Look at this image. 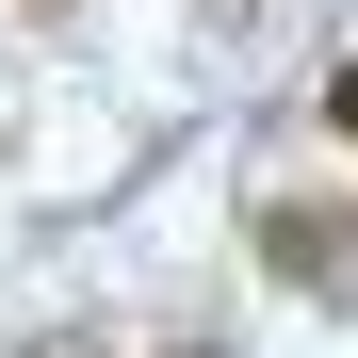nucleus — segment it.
<instances>
[{
  "label": "nucleus",
  "instance_id": "obj_1",
  "mask_svg": "<svg viewBox=\"0 0 358 358\" xmlns=\"http://www.w3.org/2000/svg\"><path fill=\"white\" fill-rule=\"evenodd\" d=\"M326 131H342V147H358V66H342V82H326Z\"/></svg>",
  "mask_w": 358,
  "mask_h": 358
}]
</instances>
